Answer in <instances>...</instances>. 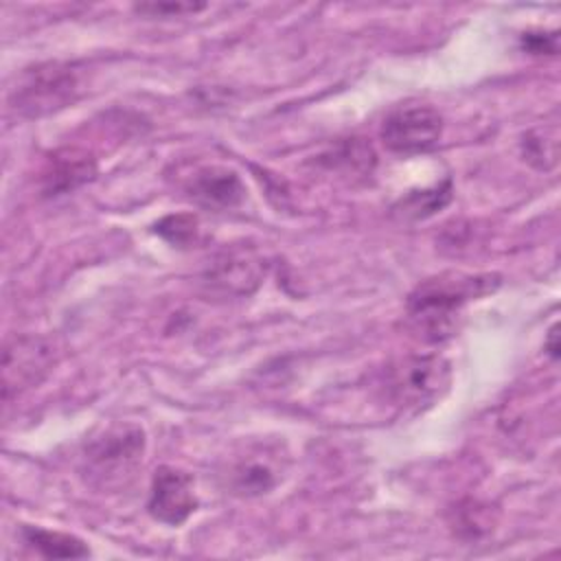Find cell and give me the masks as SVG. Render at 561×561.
<instances>
[{"label": "cell", "instance_id": "cell-17", "mask_svg": "<svg viewBox=\"0 0 561 561\" xmlns=\"http://www.w3.org/2000/svg\"><path fill=\"white\" fill-rule=\"evenodd\" d=\"M522 46L535 55L557 53V33H524Z\"/></svg>", "mask_w": 561, "mask_h": 561}, {"label": "cell", "instance_id": "cell-10", "mask_svg": "<svg viewBox=\"0 0 561 561\" xmlns=\"http://www.w3.org/2000/svg\"><path fill=\"white\" fill-rule=\"evenodd\" d=\"M94 173L96 164L92 156L79 149H64L48 160L42 173V188L46 195H59L92 180Z\"/></svg>", "mask_w": 561, "mask_h": 561}, {"label": "cell", "instance_id": "cell-7", "mask_svg": "<svg viewBox=\"0 0 561 561\" xmlns=\"http://www.w3.org/2000/svg\"><path fill=\"white\" fill-rule=\"evenodd\" d=\"M267 263L252 245L226 248L204 272V285L221 296H248L265 278Z\"/></svg>", "mask_w": 561, "mask_h": 561}, {"label": "cell", "instance_id": "cell-2", "mask_svg": "<svg viewBox=\"0 0 561 561\" xmlns=\"http://www.w3.org/2000/svg\"><path fill=\"white\" fill-rule=\"evenodd\" d=\"M145 430L136 423H112L92 436L81 456V476L101 491L125 486L145 456Z\"/></svg>", "mask_w": 561, "mask_h": 561}, {"label": "cell", "instance_id": "cell-14", "mask_svg": "<svg viewBox=\"0 0 561 561\" xmlns=\"http://www.w3.org/2000/svg\"><path fill=\"white\" fill-rule=\"evenodd\" d=\"M449 199H451V182L447 180L432 188L408 193L405 197L399 199V204L394 206V213L401 215L403 219H425L436 210H440L443 206H447Z\"/></svg>", "mask_w": 561, "mask_h": 561}, {"label": "cell", "instance_id": "cell-3", "mask_svg": "<svg viewBox=\"0 0 561 561\" xmlns=\"http://www.w3.org/2000/svg\"><path fill=\"white\" fill-rule=\"evenodd\" d=\"M83 92V79L72 64H39L20 75L9 94V110L22 118H42L75 103Z\"/></svg>", "mask_w": 561, "mask_h": 561}, {"label": "cell", "instance_id": "cell-6", "mask_svg": "<svg viewBox=\"0 0 561 561\" xmlns=\"http://www.w3.org/2000/svg\"><path fill=\"white\" fill-rule=\"evenodd\" d=\"M443 134V116L425 103L401 105L392 110L381 123V142L392 153L412 156L430 151L438 145Z\"/></svg>", "mask_w": 561, "mask_h": 561}, {"label": "cell", "instance_id": "cell-12", "mask_svg": "<svg viewBox=\"0 0 561 561\" xmlns=\"http://www.w3.org/2000/svg\"><path fill=\"white\" fill-rule=\"evenodd\" d=\"M276 482H278V473L270 458L248 456V458L239 460L230 471V486L239 495L267 493L270 489H274Z\"/></svg>", "mask_w": 561, "mask_h": 561}, {"label": "cell", "instance_id": "cell-4", "mask_svg": "<svg viewBox=\"0 0 561 561\" xmlns=\"http://www.w3.org/2000/svg\"><path fill=\"white\" fill-rule=\"evenodd\" d=\"M451 368L438 355H408L386 368V394L399 408L421 410L449 388Z\"/></svg>", "mask_w": 561, "mask_h": 561}, {"label": "cell", "instance_id": "cell-9", "mask_svg": "<svg viewBox=\"0 0 561 561\" xmlns=\"http://www.w3.org/2000/svg\"><path fill=\"white\" fill-rule=\"evenodd\" d=\"M184 193L202 208L230 210L243 202L245 186L232 169L199 167L184 180Z\"/></svg>", "mask_w": 561, "mask_h": 561}, {"label": "cell", "instance_id": "cell-11", "mask_svg": "<svg viewBox=\"0 0 561 561\" xmlns=\"http://www.w3.org/2000/svg\"><path fill=\"white\" fill-rule=\"evenodd\" d=\"M22 535L31 548H35L39 554L48 559H81L90 554L88 546L79 537L68 533L46 530L39 526H24Z\"/></svg>", "mask_w": 561, "mask_h": 561}, {"label": "cell", "instance_id": "cell-5", "mask_svg": "<svg viewBox=\"0 0 561 561\" xmlns=\"http://www.w3.org/2000/svg\"><path fill=\"white\" fill-rule=\"evenodd\" d=\"M57 364V348L39 335H15L2 351V399L9 403L20 392L37 386Z\"/></svg>", "mask_w": 561, "mask_h": 561}, {"label": "cell", "instance_id": "cell-18", "mask_svg": "<svg viewBox=\"0 0 561 561\" xmlns=\"http://www.w3.org/2000/svg\"><path fill=\"white\" fill-rule=\"evenodd\" d=\"M554 337H557V329H552V342H554ZM552 357H557V344H552Z\"/></svg>", "mask_w": 561, "mask_h": 561}, {"label": "cell", "instance_id": "cell-13", "mask_svg": "<svg viewBox=\"0 0 561 561\" xmlns=\"http://www.w3.org/2000/svg\"><path fill=\"white\" fill-rule=\"evenodd\" d=\"M522 153H524V160L539 171L554 169L557 160H559L557 125L535 127V129L526 131V136L522 140Z\"/></svg>", "mask_w": 561, "mask_h": 561}, {"label": "cell", "instance_id": "cell-1", "mask_svg": "<svg viewBox=\"0 0 561 561\" xmlns=\"http://www.w3.org/2000/svg\"><path fill=\"white\" fill-rule=\"evenodd\" d=\"M495 274H440L423 280L408 298L412 331L425 342H443L458 329L460 309L497 287Z\"/></svg>", "mask_w": 561, "mask_h": 561}, {"label": "cell", "instance_id": "cell-15", "mask_svg": "<svg viewBox=\"0 0 561 561\" xmlns=\"http://www.w3.org/2000/svg\"><path fill=\"white\" fill-rule=\"evenodd\" d=\"M156 232L169 241L171 245L178 248H188L191 243L197 241L199 237V224L195 215L188 213H178V215H169L164 219H160L156 224Z\"/></svg>", "mask_w": 561, "mask_h": 561}, {"label": "cell", "instance_id": "cell-16", "mask_svg": "<svg viewBox=\"0 0 561 561\" xmlns=\"http://www.w3.org/2000/svg\"><path fill=\"white\" fill-rule=\"evenodd\" d=\"M206 7V2H142L134 9L136 13H142L147 18H180L188 13H199Z\"/></svg>", "mask_w": 561, "mask_h": 561}, {"label": "cell", "instance_id": "cell-8", "mask_svg": "<svg viewBox=\"0 0 561 561\" xmlns=\"http://www.w3.org/2000/svg\"><path fill=\"white\" fill-rule=\"evenodd\" d=\"M195 508L197 497L193 491V478L186 471L169 465L156 469L147 502L149 515L167 526H180Z\"/></svg>", "mask_w": 561, "mask_h": 561}]
</instances>
